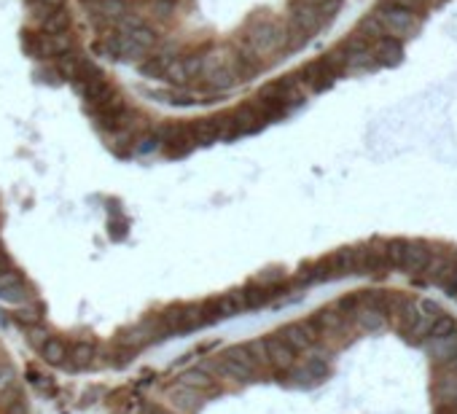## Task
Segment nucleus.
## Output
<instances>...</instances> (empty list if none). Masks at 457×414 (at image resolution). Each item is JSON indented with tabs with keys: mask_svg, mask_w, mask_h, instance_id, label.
Masks as SVG:
<instances>
[{
	"mask_svg": "<svg viewBox=\"0 0 457 414\" xmlns=\"http://www.w3.org/2000/svg\"><path fill=\"white\" fill-rule=\"evenodd\" d=\"M376 19L382 22L385 33H390L393 38H406L412 35L417 27H420V19L415 16V11H406L401 6H393V3H382L376 8Z\"/></svg>",
	"mask_w": 457,
	"mask_h": 414,
	"instance_id": "nucleus-1",
	"label": "nucleus"
},
{
	"mask_svg": "<svg viewBox=\"0 0 457 414\" xmlns=\"http://www.w3.org/2000/svg\"><path fill=\"white\" fill-rule=\"evenodd\" d=\"M280 43H285V33L274 22H258L248 33V46L253 49V54L274 52V49H280Z\"/></svg>",
	"mask_w": 457,
	"mask_h": 414,
	"instance_id": "nucleus-2",
	"label": "nucleus"
},
{
	"mask_svg": "<svg viewBox=\"0 0 457 414\" xmlns=\"http://www.w3.org/2000/svg\"><path fill=\"white\" fill-rule=\"evenodd\" d=\"M417 304H420V318H417V323L403 336H406L412 345H422V342L430 336L433 323L439 321L441 309H439V304H433V301H417Z\"/></svg>",
	"mask_w": 457,
	"mask_h": 414,
	"instance_id": "nucleus-3",
	"label": "nucleus"
},
{
	"mask_svg": "<svg viewBox=\"0 0 457 414\" xmlns=\"http://www.w3.org/2000/svg\"><path fill=\"white\" fill-rule=\"evenodd\" d=\"M336 76H339V70L328 59H318V62H309L301 70V84H307L309 89H315V92H323L325 86L334 84Z\"/></svg>",
	"mask_w": 457,
	"mask_h": 414,
	"instance_id": "nucleus-4",
	"label": "nucleus"
},
{
	"mask_svg": "<svg viewBox=\"0 0 457 414\" xmlns=\"http://www.w3.org/2000/svg\"><path fill=\"white\" fill-rule=\"evenodd\" d=\"M156 328H161L159 318H156V321H154V318H148V321L137 323V326H132V328H124V331L119 334V345L134 352L137 347H143V345H148V342L154 339Z\"/></svg>",
	"mask_w": 457,
	"mask_h": 414,
	"instance_id": "nucleus-5",
	"label": "nucleus"
},
{
	"mask_svg": "<svg viewBox=\"0 0 457 414\" xmlns=\"http://www.w3.org/2000/svg\"><path fill=\"white\" fill-rule=\"evenodd\" d=\"M288 345V347L299 352V350H309L315 345V339H318V331L312 328V323H288L285 328H282L280 334H277Z\"/></svg>",
	"mask_w": 457,
	"mask_h": 414,
	"instance_id": "nucleus-6",
	"label": "nucleus"
},
{
	"mask_svg": "<svg viewBox=\"0 0 457 414\" xmlns=\"http://www.w3.org/2000/svg\"><path fill=\"white\" fill-rule=\"evenodd\" d=\"M323 22H325V19L320 16V11H318L315 6L301 3V0L296 3L294 11H291V25H294V30L296 33H301V35H307V38L315 33V30H320Z\"/></svg>",
	"mask_w": 457,
	"mask_h": 414,
	"instance_id": "nucleus-7",
	"label": "nucleus"
},
{
	"mask_svg": "<svg viewBox=\"0 0 457 414\" xmlns=\"http://www.w3.org/2000/svg\"><path fill=\"white\" fill-rule=\"evenodd\" d=\"M430 251L428 242H409L406 240V251H403V261H401V269H406L409 275H422L430 264Z\"/></svg>",
	"mask_w": 457,
	"mask_h": 414,
	"instance_id": "nucleus-8",
	"label": "nucleus"
},
{
	"mask_svg": "<svg viewBox=\"0 0 457 414\" xmlns=\"http://www.w3.org/2000/svg\"><path fill=\"white\" fill-rule=\"evenodd\" d=\"M188 132L194 137V143H213L224 134H231V130H228V119H202Z\"/></svg>",
	"mask_w": 457,
	"mask_h": 414,
	"instance_id": "nucleus-9",
	"label": "nucleus"
},
{
	"mask_svg": "<svg viewBox=\"0 0 457 414\" xmlns=\"http://www.w3.org/2000/svg\"><path fill=\"white\" fill-rule=\"evenodd\" d=\"M264 350H267V358H269V366H277V369H291L296 363V352L285 342H282L280 336H267L264 339Z\"/></svg>",
	"mask_w": 457,
	"mask_h": 414,
	"instance_id": "nucleus-10",
	"label": "nucleus"
},
{
	"mask_svg": "<svg viewBox=\"0 0 457 414\" xmlns=\"http://www.w3.org/2000/svg\"><path fill=\"white\" fill-rule=\"evenodd\" d=\"M261 124H264V119H261L258 108L242 105V108L234 110V116H231V121H228V130H231V134L234 132H253V130H258Z\"/></svg>",
	"mask_w": 457,
	"mask_h": 414,
	"instance_id": "nucleus-11",
	"label": "nucleus"
},
{
	"mask_svg": "<svg viewBox=\"0 0 457 414\" xmlns=\"http://www.w3.org/2000/svg\"><path fill=\"white\" fill-rule=\"evenodd\" d=\"M309 323H312V328L318 334H336V331L345 328V315L336 307H325V309H318Z\"/></svg>",
	"mask_w": 457,
	"mask_h": 414,
	"instance_id": "nucleus-12",
	"label": "nucleus"
},
{
	"mask_svg": "<svg viewBox=\"0 0 457 414\" xmlns=\"http://www.w3.org/2000/svg\"><path fill=\"white\" fill-rule=\"evenodd\" d=\"M218 374L228 376V379H237V382H253L258 372L250 369V366H245V363L237 361V358H231V355H224V358L218 361Z\"/></svg>",
	"mask_w": 457,
	"mask_h": 414,
	"instance_id": "nucleus-13",
	"label": "nucleus"
},
{
	"mask_svg": "<svg viewBox=\"0 0 457 414\" xmlns=\"http://www.w3.org/2000/svg\"><path fill=\"white\" fill-rule=\"evenodd\" d=\"M170 403H173V409H178L180 414H191L202 406V396H199V390L178 385V388H173V393H170Z\"/></svg>",
	"mask_w": 457,
	"mask_h": 414,
	"instance_id": "nucleus-14",
	"label": "nucleus"
},
{
	"mask_svg": "<svg viewBox=\"0 0 457 414\" xmlns=\"http://www.w3.org/2000/svg\"><path fill=\"white\" fill-rule=\"evenodd\" d=\"M403 57V46L398 38H393V35H385V38L376 40L374 46V59H379L382 65H398Z\"/></svg>",
	"mask_w": 457,
	"mask_h": 414,
	"instance_id": "nucleus-15",
	"label": "nucleus"
},
{
	"mask_svg": "<svg viewBox=\"0 0 457 414\" xmlns=\"http://www.w3.org/2000/svg\"><path fill=\"white\" fill-rule=\"evenodd\" d=\"M280 288V285H277ZM277 288H264V285H258V282H250V285H245L240 294H242V301H245V309H258L269 304L274 296H277Z\"/></svg>",
	"mask_w": 457,
	"mask_h": 414,
	"instance_id": "nucleus-16",
	"label": "nucleus"
},
{
	"mask_svg": "<svg viewBox=\"0 0 457 414\" xmlns=\"http://www.w3.org/2000/svg\"><path fill=\"white\" fill-rule=\"evenodd\" d=\"M428 342H430V358L436 361V366H441L452 355H457V328L452 334L439 336V339H428Z\"/></svg>",
	"mask_w": 457,
	"mask_h": 414,
	"instance_id": "nucleus-17",
	"label": "nucleus"
},
{
	"mask_svg": "<svg viewBox=\"0 0 457 414\" xmlns=\"http://www.w3.org/2000/svg\"><path fill=\"white\" fill-rule=\"evenodd\" d=\"M110 94H113V89H110V84H108L103 76H92V79H86V100H89V105L92 108L103 105Z\"/></svg>",
	"mask_w": 457,
	"mask_h": 414,
	"instance_id": "nucleus-18",
	"label": "nucleus"
},
{
	"mask_svg": "<svg viewBox=\"0 0 457 414\" xmlns=\"http://www.w3.org/2000/svg\"><path fill=\"white\" fill-rule=\"evenodd\" d=\"M178 385L191 388V390H210L213 388V376L207 374V372H202V369H188V372L180 374Z\"/></svg>",
	"mask_w": 457,
	"mask_h": 414,
	"instance_id": "nucleus-19",
	"label": "nucleus"
},
{
	"mask_svg": "<svg viewBox=\"0 0 457 414\" xmlns=\"http://www.w3.org/2000/svg\"><path fill=\"white\" fill-rule=\"evenodd\" d=\"M215 307H218V318H231V315H240L242 309H245V301H242L240 291H234V294L215 299Z\"/></svg>",
	"mask_w": 457,
	"mask_h": 414,
	"instance_id": "nucleus-20",
	"label": "nucleus"
},
{
	"mask_svg": "<svg viewBox=\"0 0 457 414\" xmlns=\"http://www.w3.org/2000/svg\"><path fill=\"white\" fill-rule=\"evenodd\" d=\"M352 318H355L358 328H363V331H379V328H385V315H382V312H376V309L361 307Z\"/></svg>",
	"mask_w": 457,
	"mask_h": 414,
	"instance_id": "nucleus-21",
	"label": "nucleus"
},
{
	"mask_svg": "<svg viewBox=\"0 0 457 414\" xmlns=\"http://www.w3.org/2000/svg\"><path fill=\"white\" fill-rule=\"evenodd\" d=\"M67 25H70V16L62 8L46 11V16H43V35H59V33L67 30Z\"/></svg>",
	"mask_w": 457,
	"mask_h": 414,
	"instance_id": "nucleus-22",
	"label": "nucleus"
},
{
	"mask_svg": "<svg viewBox=\"0 0 457 414\" xmlns=\"http://www.w3.org/2000/svg\"><path fill=\"white\" fill-rule=\"evenodd\" d=\"M121 35H127V38L132 40V43H137L140 49H151L154 43H156V33L151 30V27H146V25H137V27H129V30H124Z\"/></svg>",
	"mask_w": 457,
	"mask_h": 414,
	"instance_id": "nucleus-23",
	"label": "nucleus"
},
{
	"mask_svg": "<svg viewBox=\"0 0 457 414\" xmlns=\"http://www.w3.org/2000/svg\"><path fill=\"white\" fill-rule=\"evenodd\" d=\"M40 350H43L46 363H52V366H59V363H65V358H67V347L62 339H46V345Z\"/></svg>",
	"mask_w": 457,
	"mask_h": 414,
	"instance_id": "nucleus-24",
	"label": "nucleus"
},
{
	"mask_svg": "<svg viewBox=\"0 0 457 414\" xmlns=\"http://www.w3.org/2000/svg\"><path fill=\"white\" fill-rule=\"evenodd\" d=\"M170 59H173V57H151L148 62L140 65V73H143L146 79H161L164 70H167V65H170Z\"/></svg>",
	"mask_w": 457,
	"mask_h": 414,
	"instance_id": "nucleus-25",
	"label": "nucleus"
},
{
	"mask_svg": "<svg viewBox=\"0 0 457 414\" xmlns=\"http://www.w3.org/2000/svg\"><path fill=\"white\" fill-rule=\"evenodd\" d=\"M358 35H361V38H366V40L385 38V27H382V22L376 19V13H374V16H369V19H363L361 30H358Z\"/></svg>",
	"mask_w": 457,
	"mask_h": 414,
	"instance_id": "nucleus-26",
	"label": "nucleus"
},
{
	"mask_svg": "<svg viewBox=\"0 0 457 414\" xmlns=\"http://www.w3.org/2000/svg\"><path fill=\"white\" fill-rule=\"evenodd\" d=\"M385 248V258H388L390 267H398L401 269V261H403V251H406V240H390V242H382Z\"/></svg>",
	"mask_w": 457,
	"mask_h": 414,
	"instance_id": "nucleus-27",
	"label": "nucleus"
},
{
	"mask_svg": "<svg viewBox=\"0 0 457 414\" xmlns=\"http://www.w3.org/2000/svg\"><path fill=\"white\" fill-rule=\"evenodd\" d=\"M0 299L11 301V304H25L30 299V291L25 288V282H16V285H8V288H0Z\"/></svg>",
	"mask_w": 457,
	"mask_h": 414,
	"instance_id": "nucleus-28",
	"label": "nucleus"
},
{
	"mask_svg": "<svg viewBox=\"0 0 457 414\" xmlns=\"http://www.w3.org/2000/svg\"><path fill=\"white\" fill-rule=\"evenodd\" d=\"M304 374H307L312 382L325 379V376H328V363H325V358H309V361L304 363Z\"/></svg>",
	"mask_w": 457,
	"mask_h": 414,
	"instance_id": "nucleus-29",
	"label": "nucleus"
},
{
	"mask_svg": "<svg viewBox=\"0 0 457 414\" xmlns=\"http://www.w3.org/2000/svg\"><path fill=\"white\" fill-rule=\"evenodd\" d=\"M457 328V321L452 318V315H439V321L433 323V328H430V336L428 339H439V336H446V334H452Z\"/></svg>",
	"mask_w": 457,
	"mask_h": 414,
	"instance_id": "nucleus-30",
	"label": "nucleus"
},
{
	"mask_svg": "<svg viewBox=\"0 0 457 414\" xmlns=\"http://www.w3.org/2000/svg\"><path fill=\"white\" fill-rule=\"evenodd\" d=\"M280 282H285V269H280V267L264 269V272L258 275V285H264V288H277Z\"/></svg>",
	"mask_w": 457,
	"mask_h": 414,
	"instance_id": "nucleus-31",
	"label": "nucleus"
},
{
	"mask_svg": "<svg viewBox=\"0 0 457 414\" xmlns=\"http://www.w3.org/2000/svg\"><path fill=\"white\" fill-rule=\"evenodd\" d=\"M164 81H170V84H186L188 76L186 70H183V62L180 59H170V65H167V70H164V76H161Z\"/></svg>",
	"mask_w": 457,
	"mask_h": 414,
	"instance_id": "nucleus-32",
	"label": "nucleus"
},
{
	"mask_svg": "<svg viewBox=\"0 0 457 414\" xmlns=\"http://www.w3.org/2000/svg\"><path fill=\"white\" fill-rule=\"evenodd\" d=\"M70 358H73V366H89V361L94 358V347L92 345H76Z\"/></svg>",
	"mask_w": 457,
	"mask_h": 414,
	"instance_id": "nucleus-33",
	"label": "nucleus"
},
{
	"mask_svg": "<svg viewBox=\"0 0 457 414\" xmlns=\"http://www.w3.org/2000/svg\"><path fill=\"white\" fill-rule=\"evenodd\" d=\"M336 309L347 318V315H355L358 309H361V294H352V296H345V299H339V304H336Z\"/></svg>",
	"mask_w": 457,
	"mask_h": 414,
	"instance_id": "nucleus-34",
	"label": "nucleus"
},
{
	"mask_svg": "<svg viewBox=\"0 0 457 414\" xmlns=\"http://www.w3.org/2000/svg\"><path fill=\"white\" fill-rule=\"evenodd\" d=\"M248 350V355L253 358V363L261 369V366H269V358H267V350H264V342H250V345H245Z\"/></svg>",
	"mask_w": 457,
	"mask_h": 414,
	"instance_id": "nucleus-35",
	"label": "nucleus"
},
{
	"mask_svg": "<svg viewBox=\"0 0 457 414\" xmlns=\"http://www.w3.org/2000/svg\"><path fill=\"white\" fill-rule=\"evenodd\" d=\"M180 62H183V70H186L188 79H197V76H202V57H199V54L180 57Z\"/></svg>",
	"mask_w": 457,
	"mask_h": 414,
	"instance_id": "nucleus-36",
	"label": "nucleus"
},
{
	"mask_svg": "<svg viewBox=\"0 0 457 414\" xmlns=\"http://www.w3.org/2000/svg\"><path fill=\"white\" fill-rule=\"evenodd\" d=\"M13 318H16V323H22V326H35L40 321V315L35 309H19Z\"/></svg>",
	"mask_w": 457,
	"mask_h": 414,
	"instance_id": "nucleus-37",
	"label": "nucleus"
},
{
	"mask_svg": "<svg viewBox=\"0 0 457 414\" xmlns=\"http://www.w3.org/2000/svg\"><path fill=\"white\" fill-rule=\"evenodd\" d=\"M16 282H22V275H19L16 269L0 272V288H8V285H16Z\"/></svg>",
	"mask_w": 457,
	"mask_h": 414,
	"instance_id": "nucleus-38",
	"label": "nucleus"
},
{
	"mask_svg": "<svg viewBox=\"0 0 457 414\" xmlns=\"http://www.w3.org/2000/svg\"><path fill=\"white\" fill-rule=\"evenodd\" d=\"M156 146H159V137L156 134H148V137L140 140V146H134V151L137 154H148V151H156Z\"/></svg>",
	"mask_w": 457,
	"mask_h": 414,
	"instance_id": "nucleus-39",
	"label": "nucleus"
},
{
	"mask_svg": "<svg viewBox=\"0 0 457 414\" xmlns=\"http://www.w3.org/2000/svg\"><path fill=\"white\" fill-rule=\"evenodd\" d=\"M385 3H393V6H401L406 11H417L425 6V0H385Z\"/></svg>",
	"mask_w": 457,
	"mask_h": 414,
	"instance_id": "nucleus-40",
	"label": "nucleus"
},
{
	"mask_svg": "<svg viewBox=\"0 0 457 414\" xmlns=\"http://www.w3.org/2000/svg\"><path fill=\"white\" fill-rule=\"evenodd\" d=\"M46 331L43 328H38V326H33V331H30V345H35V347H43L46 345Z\"/></svg>",
	"mask_w": 457,
	"mask_h": 414,
	"instance_id": "nucleus-41",
	"label": "nucleus"
},
{
	"mask_svg": "<svg viewBox=\"0 0 457 414\" xmlns=\"http://www.w3.org/2000/svg\"><path fill=\"white\" fill-rule=\"evenodd\" d=\"M441 288H444V291H446L449 296H455V299H457V264H455V269H452V275L446 277V282H444Z\"/></svg>",
	"mask_w": 457,
	"mask_h": 414,
	"instance_id": "nucleus-42",
	"label": "nucleus"
},
{
	"mask_svg": "<svg viewBox=\"0 0 457 414\" xmlns=\"http://www.w3.org/2000/svg\"><path fill=\"white\" fill-rule=\"evenodd\" d=\"M439 369H444V372H449V374H457V355H452V358H449L446 363H441Z\"/></svg>",
	"mask_w": 457,
	"mask_h": 414,
	"instance_id": "nucleus-43",
	"label": "nucleus"
},
{
	"mask_svg": "<svg viewBox=\"0 0 457 414\" xmlns=\"http://www.w3.org/2000/svg\"><path fill=\"white\" fill-rule=\"evenodd\" d=\"M62 3H65V0H40V6H46V11H57V8H62Z\"/></svg>",
	"mask_w": 457,
	"mask_h": 414,
	"instance_id": "nucleus-44",
	"label": "nucleus"
},
{
	"mask_svg": "<svg viewBox=\"0 0 457 414\" xmlns=\"http://www.w3.org/2000/svg\"><path fill=\"white\" fill-rule=\"evenodd\" d=\"M8 264H11V261H8V255L0 251V272H6V269H8Z\"/></svg>",
	"mask_w": 457,
	"mask_h": 414,
	"instance_id": "nucleus-45",
	"label": "nucleus"
},
{
	"mask_svg": "<svg viewBox=\"0 0 457 414\" xmlns=\"http://www.w3.org/2000/svg\"><path fill=\"white\" fill-rule=\"evenodd\" d=\"M146 414H170V412H164L161 406H148L146 409Z\"/></svg>",
	"mask_w": 457,
	"mask_h": 414,
	"instance_id": "nucleus-46",
	"label": "nucleus"
}]
</instances>
